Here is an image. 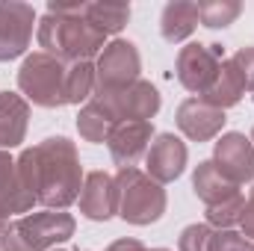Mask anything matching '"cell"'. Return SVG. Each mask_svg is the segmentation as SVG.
<instances>
[{
    "instance_id": "1",
    "label": "cell",
    "mask_w": 254,
    "mask_h": 251,
    "mask_svg": "<svg viewBox=\"0 0 254 251\" xmlns=\"http://www.w3.org/2000/svg\"><path fill=\"white\" fill-rule=\"evenodd\" d=\"M24 187L36 195L45 210H68L83 189V166L71 139L51 136L33 148H24L15 160Z\"/></svg>"
},
{
    "instance_id": "2",
    "label": "cell",
    "mask_w": 254,
    "mask_h": 251,
    "mask_svg": "<svg viewBox=\"0 0 254 251\" xmlns=\"http://www.w3.org/2000/svg\"><path fill=\"white\" fill-rule=\"evenodd\" d=\"M36 36L42 51L63 63H92L107 48V36L83 15V3H48Z\"/></svg>"
},
{
    "instance_id": "3",
    "label": "cell",
    "mask_w": 254,
    "mask_h": 251,
    "mask_svg": "<svg viewBox=\"0 0 254 251\" xmlns=\"http://www.w3.org/2000/svg\"><path fill=\"white\" fill-rule=\"evenodd\" d=\"M77 231V222L65 210H39L18 216L0 234V251H54L68 243Z\"/></svg>"
},
{
    "instance_id": "4",
    "label": "cell",
    "mask_w": 254,
    "mask_h": 251,
    "mask_svg": "<svg viewBox=\"0 0 254 251\" xmlns=\"http://www.w3.org/2000/svg\"><path fill=\"white\" fill-rule=\"evenodd\" d=\"M116 187H119V216L127 225L145 228L163 219L166 213V189L157 181H151L142 169H119L116 172Z\"/></svg>"
},
{
    "instance_id": "5",
    "label": "cell",
    "mask_w": 254,
    "mask_h": 251,
    "mask_svg": "<svg viewBox=\"0 0 254 251\" xmlns=\"http://www.w3.org/2000/svg\"><path fill=\"white\" fill-rule=\"evenodd\" d=\"M18 89L27 104L33 101L36 107L45 110L65 107V63L45 51L27 54L18 68Z\"/></svg>"
},
{
    "instance_id": "6",
    "label": "cell",
    "mask_w": 254,
    "mask_h": 251,
    "mask_svg": "<svg viewBox=\"0 0 254 251\" xmlns=\"http://www.w3.org/2000/svg\"><path fill=\"white\" fill-rule=\"evenodd\" d=\"M139 71H142V60L136 45L127 39H113L95 60V95L122 92L139 80Z\"/></svg>"
},
{
    "instance_id": "7",
    "label": "cell",
    "mask_w": 254,
    "mask_h": 251,
    "mask_svg": "<svg viewBox=\"0 0 254 251\" xmlns=\"http://www.w3.org/2000/svg\"><path fill=\"white\" fill-rule=\"evenodd\" d=\"M222 48L219 45H201V42H190L187 48H181L178 54V80L181 86L192 92L195 98H201L216 74H219V65H222Z\"/></svg>"
},
{
    "instance_id": "8",
    "label": "cell",
    "mask_w": 254,
    "mask_h": 251,
    "mask_svg": "<svg viewBox=\"0 0 254 251\" xmlns=\"http://www.w3.org/2000/svg\"><path fill=\"white\" fill-rule=\"evenodd\" d=\"M33 24L39 21L30 3H21V0L0 3V63L18 60L27 54L33 42Z\"/></svg>"
},
{
    "instance_id": "9",
    "label": "cell",
    "mask_w": 254,
    "mask_h": 251,
    "mask_svg": "<svg viewBox=\"0 0 254 251\" xmlns=\"http://www.w3.org/2000/svg\"><path fill=\"white\" fill-rule=\"evenodd\" d=\"M92 98H101L107 104V110L116 116V122H151L157 113H160V92L154 83L148 80H136L130 83L122 92H113V95H92Z\"/></svg>"
},
{
    "instance_id": "10",
    "label": "cell",
    "mask_w": 254,
    "mask_h": 251,
    "mask_svg": "<svg viewBox=\"0 0 254 251\" xmlns=\"http://www.w3.org/2000/svg\"><path fill=\"white\" fill-rule=\"evenodd\" d=\"M187 160H190V151H187V142L175 133H157L148 154H145V175L151 181H157L160 187L178 181L187 169Z\"/></svg>"
},
{
    "instance_id": "11",
    "label": "cell",
    "mask_w": 254,
    "mask_h": 251,
    "mask_svg": "<svg viewBox=\"0 0 254 251\" xmlns=\"http://www.w3.org/2000/svg\"><path fill=\"white\" fill-rule=\"evenodd\" d=\"M216 169L237 187L254 181V145L246 133H222L213 145Z\"/></svg>"
},
{
    "instance_id": "12",
    "label": "cell",
    "mask_w": 254,
    "mask_h": 251,
    "mask_svg": "<svg viewBox=\"0 0 254 251\" xmlns=\"http://www.w3.org/2000/svg\"><path fill=\"white\" fill-rule=\"evenodd\" d=\"M154 136L157 133L151 122H119L113 127V133L107 136L113 163H119V169H133L139 160H145Z\"/></svg>"
},
{
    "instance_id": "13",
    "label": "cell",
    "mask_w": 254,
    "mask_h": 251,
    "mask_svg": "<svg viewBox=\"0 0 254 251\" xmlns=\"http://www.w3.org/2000/svg\"><path fill=\"white\" fill-rule=\"evenodd\" d=\"M80 213L92 222H110L113 216H119V187H116V175L107 172H89L83 178L80 189Z\"/></svg>"
},
{
    "instance_id": "14",
    "label": "cell",
    "mask_w": 254,
    "mask_h": 251,
    "mask_svg": "<svg viewBox=\"0 0 254 251\" xmlns=\"http://www.w3.org/2000/svg\"><path fill=\"white\" fill-rule=\"evenodd\" d=\"M178 127H181V133L192 139V142H210V139H216L219 133H222V127H225V110H216V107H210L207 101H201V98H187L181 107H178Z\"/></svg>"
},
{
    "instance_id": "15",
    "label": "cell",
    "mask_w": 254,
    "mask_h": 251,
    "mask_svg": "<svg viewBox=\"0 0 254 251\" xmlns=\"http://www.w3.org/2000/svg\"><path fill=\"white\" fill-rule=\"evenodd\" d=\"M36 204V195L24 187L15 160L9 157V151H0V219L12 222L18 216H27Z\"/></svg>"
},
{
    "instance_id": "16",
    "label": "cell",
    "mask_w": 254,
    "mask_h": 251,
    "mask_svg": "<svg viewBox=\"0 0 254 251\" xmlns=\"http://www.w3.org/2000/svg\"><path fill=\"white\" fill-rule=\"evenodd\" d=\"M30 125V104L15 92H0V151H12L24 142Z\"/></svg>"
},
{
    "instance_id": "17",
    "label": "cell",
    "mask_w": 254,
    "mask_h": 251,
    "mask_svg": "<svg viewBox=\"0 0 254 251\" xmlns=\"http://www.w3.org/2000/svg\"><path fill=\"white\" fill-rule=\"evenodd\" d=\"M192 189H195L198 201H204L207 207H216V204H222V201H231V198L243 195V189L237 187V184H231V181L216 169L213 160H204V163L195 166V172H192Z\"/></svg>"
},
{
    "instance_id": "18",
    "label": "cell",
    "mask_w": 254,
    "mask_h": 251,
    "mask_svg": "<svg viewBox=\"0 0 254 251\" xmlns=\"http://www.w3.org/2000/svg\"><path fill=\"white\" fill-rule=\"evenodd\" d=\"M243 95H246V80H243L237 63L228 57V60H222L213 86L201 95V101H207V104L216 107V110H231V107H237V104L243 101Z\"/></svg>"
},
{
    "instance_id": "19",
    "label": "cell",
    "mask_w": 254,
    "mask_h": 251,
    "mask_svg": "<svg viewBox=\"0 0 254 251\" xmlns=\"http://www.w3.org/2000/svg\"><path fill=\"white\" fill-rule=\"evenodd\" d=\"M198 27V3L190 0H172L163 6L160 15V33L169 45H181L187 42Z\"/></svg>"
},
{
    "instance_id": "20",
    "label": "cell",
    "mask_w": 254,
    "mask_h": 251,
    "mask_svg": "<svg viewBox=\"0 0 254 251\" xmlns=\"http://www.w3.org/2000/svg\"><path fill=\"white\" fill-rule=\"evenodd\" d=\"M116 125H119L116 116L107 110V104H104L101 98H89V101L83 104L80 116H77V133H80L86 142H95V145L107 142V136L113 133Z\"/></svg>"
},
{
    "instance_id": "21",
    "label": "cell",
    "mask_w": 254,
    "mask_h": 251,
    "mask_svg": "<svg viewBox=\"0 0 254 251\" xmlns=\"http://www.w3.org/2000/svg\"><path fill=\"white\" fill-rule=\"evenodd\" d=\"M83 15L104 33L116 36L122 33L130 21V6L127 3H83Z\"/></svg>"
},
{
    "instance_id": "22",
    "label": "cell",
    "mask_w": 254,
    "mask_h": 251,
    "mask_svg": "<svg viewBox=\"0 0 254 251\" xmlns=\"http://www.w3.org/2000/svg\"><path fill=\"white\" fill-rule=\"evenodd\" d=\"M95 95V63H65V101L86 104Z\"/></svg>"
},
{
    "instance_id": "23",
    "label": "cell",
    "mask_w": 254,
    "mask_h": 251,
    "mask_svg": "<svg viewBox=\"0 0 254 251\" xmlns=\"http://www.w3.org/2000/svg\"><path fill=\"white\" fill-rule=\"evenodd\" d=\"M243 12V3L240 0H207V3H198V21L210 30H225L231 27Z\"/></svg>"
},
{
    "instance_id": "24",
    "label": "cell",
    "mask_w": 254,
    "mask_h": 251,
    "mask_svg": "<svg viewBox=\"0 0 254 251\" xmlns=\"http://www.w3.org/2000/svg\"><path fill=\"white\" fill-rule=\"evenodd\" d=\"M243 207H246V195H237V198L222 201L216 207H207V225L213 231H231L234 225H240Z\"/></svg>"
},
{
    "instance_id": "25",
    "label": "cell",
    "mask_w": 254,
    "mask_h": 251,
    "mask_svg": "<svg viewBox=\"0 0 254 251\" xmlns=\"http://www.w3.org/2000/svg\"><path fill=\"white\" fill-rule=\"evenodd\" d=\"M213 237H216V231L207 222L187 225L178 237V251H213Z\"/></svg>"
},
{
    "instance_id": "26",
    "label": "cell",
    "mask_w": 254,
    "mask_h": 251,
    "mask_svg": "<svg viewBox=\"0 0 254 251\" xmlns=\"http://www.w3.org/2000/svg\"><path fill=\"white\" fill-rule=\"evenodd\" d=\"M213 251H252V240H246L240 231H216Z\"/></svg>"
},
{
    "instance_id": "27",
    "label": "cell",
    "mask_w": 254,
    "mask_h": 251,
    "mask_svg": "<svg viewBox=\"0 0 254 251\" xmlns=\"http://www.w3.org/2000/svg\"><path fill=\"white\" fill-rule=\"evenodd\" d=\"M231 60L237 63L243 80H246V92H254V48H240Z\"/></svg>"
},
{
    "instance_id": "28",
    "label": "cell",
    "mask_w": 254,
    "mask_h": 251,
    "mask_svg": "<svg viewBox=\"0 0 254 251\" xmlns=\"http://www.w3.org/2000/svg\"><path fill=\"white\" fill-rule=\"evenodd\" d=\"M240 228H243L246 240H254V189L246 198V207H243V216H240Z\"/></svg>"
},
{
    "instance_id": "29",
    "label": "cell",
    "mask_w": 254,
    "mask_h": 251,
    "mask_svg": "<svg viewBox=\"0 0 254 251\" xmlns=\"http://www.w3.org/2000/svg\"><path fill=\"white\" fill-rule=\"evenodd\" d=\"M107 251H148V249H145L139 240H130V237H125V240H116V243H113Z\"/></svg>"
},
{
    "instance_id": "30",
    "label": "cell",
    "mask_w": 254,
    "mask_h": 251,
    "mask_svg": "<svg viewBox=\"0 0 254 251\" xmlns=\"http://www.w3.org/2000/svg\"><path fill=\"white\" fill-rule=\"evenodd\" d=\"M6 225H9V222H3V219H0V234H3V231H6Z\"/></svg>"
},
{
    "instance_id": "31",
    "label": "cell",
    "mask_w": 254,
    "mask_h": 251,
    "mask_svg": "<svg viewBox=\"0 0 254 251\" xmlns=\"http://www.w3.org/2000/svg\"><path fill=\"white\" fill-rule=\"evenodd\" d=\"M148 251H169V249H148Z\"/></svg>"
},
{
    "instance_id": "32",
    "label": "cell",
    "mask_w": 254,
    "mask_h": 251,
    "mask_svg": "<svg viewBox=\"0 0 254 251\" xmlns=\"http://www.w3.org/2000/svg\"><path fill=\"white\" fill-rule=\"evenodd\" d=\"M249 139H252V145H254V130H252V136H249Z\"/></svg>"
},
{
    "instance_id": "33",
    "label": "cell",
    "mask_w": 254,
    "mask_h": 251,
    "mask_svg": "<svg viewBox=\"0 0 254 251\" xmlns=\"http://www.w3.org/2000/svg\"><path fill=\"white\" fill-rule=\"evenodd\" d=\"M54 251H65V249H54Z\"/></svg>"
},
{
    "instance_id": "34",
    "label": "cell",
    "mask_w": 254,
    "mask_h": 251,
    "mask_svg": "<svg viewBox=\"0 0 254 251\" xmlns=\"http://www.w3.org/2000/svg\"><path fill=\"white\" fill-rule=\"evenodd\" d=\"M74 251H80V249H74Z\"/></svg>"
},
{
    "instance_id": "35",
    "label": "cell",
    "mask_w": 254,
    "mask_h": 251,
    "mask_svg": "<svg viewBox=\"0 0 254 251\" xmlns=\"http://www.w3.org/2000/svg\"><path fill=\"white\" fill-rule=\"evenodd\" d=\"M252 251H254V246H252Z\"/></svg>"
}]
</instances>
